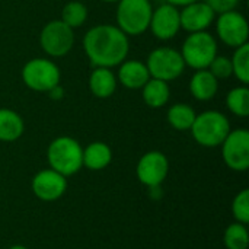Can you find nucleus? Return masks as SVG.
Masks as SVG:
<instances>
[{
    "mask_svg": "<svg viewBox=\"0 0 249 249\" xmlns=\"http://www.w3.org/2000/svg\"><path fill=\"white\" fill-rule=\"evenodd\" d=\"M204 1L214 10L216 15H219L223 12L235 10L241 0H204Z\"/></svg>",
    "mask_w": 249,
    "mask_h": 249,
    "instance_id": "28",
    "label": "nucleus"
},
{
    "mask_svg": "<svg viewBox=\"0 0 249 249\" xmlns=\"http://www.w3.org/2000/svg\"><path fill=\"white\" fill-rule=\"evenodd\" d=\"M101 1H104V3H118L120 0H101Z\"/></svg>",
    "mask_w": 249,
    "mask_h": 249,
    "instance_id": "32",
    "label": "nucleus"
},
{
    "mask_svg": "<svg viewBox=\"0 0 249 249\" xmlns=\"http://www.w3.org/2000/svg\"><path fill=\"white\" fill-rule=\"evenodd\" d=\"M31 188L38 200L44 203H53L60 200L66 194L67 178L51 168L42 169L34 175Z\"/></svg>",
    "mask_w": 249,
    "mask_h": 249,
    "instance_id": "12",
    "label": "nucleus"
},
{
    "mask_svg": "<svg viewBox=\"0 0 249 249\" xmlns=\"http://www.w3.org/2000/svg\"><path fill=\"white\" fill-rule=\"evenodd\" d=\"M149 29L153 36L160 41H169L175 38L181 31L179 7H175L166 1L159 4L152 12Z\"/></svg>",
    "mask_w": 249,
    "mask_h": 249,
    "instance_id": "13",
    "label": "nucleus"
},
{
    "mask_svg": "<svg viewBox=\"0 0 249 249\" xmlns=\"http://www.w3.org/2000/svg\"><path fill=\"white\" fill-rule=\"evenodd\" d=\"M39 45L51 58L64 57L74 45V29L67 26L61 19L50 20L41 29Z\"/></svg>",
    "mask_w": 249,
    "mask_h": 249,
    "instance_id": "8",
    "label": "nucleus"
},
{
    "mask_svg": "<svg viewBox=\"0 0 249 249\" xmlns=\"http://www.w3.org/2000/svg\"><path fill=\"white\" fill-rule=\"evenodd\" d=\"M194 1H198V0H166V3L175 6V7H184L187 4H191Z\"/></svg>",
    "mask_w": 249,
    "mask_h": 249,
    "instance_id": "30",
    "label": "nucleus"
},
{
    "mask_svg": "<svg viewBox=\"0 0 249 249\" xmlns=\"http://www.w3.org/2000/svg\"><path fill=\"white\" fill-rule=\"evenodd\" d=\"M146 67L150 73V77L169 83L178 79L187 66L178 50L171 47H159L150 51L147 55Z\"/></svg>",
    "mask_w": 249,
    "mask_h": 249,
    "instance_id": "7",
    "label": "nucleus"
},
{
    "mask_svg": "<svg viewBox=\"0 0 249 249\" xmlns=\"http://www.w3.org/2000/svg\"><path fill=\"white\" fill-rule=\"evenodd\" d=\"M217 90H219V80L207 69L196 70V73L190 80V92L197 101L207 102L217 95Z\"/></svg>",
    "mask_w": 249,
    "mask_h": 249,
    "instance_id": "17",
    "label": "nucleus"
},
{
    "mask_svg": "<svg viewBox=\"0 0 249 249\" xmlns=\"http://www.w3.org/2000/svg\"><path fill=\"white\" fill-rule=\"evenodd\" d=\"M197 112L194 111V108L188 104L179 102L172 105L168 109L166 114V120L169 123V125L177 130V131H188L196 120Z\"/></svg>",
    "mask_w": 249,
    "mask_h": 249,
    "instance_id": "21",
    "label": "nucleus"
},
{
    "mask_svg": "<svg viewBox=\"0 0 249 249\" xmlns=\"http://www.w3.org/2000/svg\"><path fill=\"white\" fill-rule=\"evenodd\" d=\"M88 19V7L79 0H71L61 10V20L71 29L80 28Z\"/></svg>",
    "mask_w": 249,
    "mask_h": 249,
    "instance_id": "24",
    "label": "nucleus"
},
{
    "mask_svg": "<svg viewBox=\"0 0 249 249\" xmlns=\"http://www.w3.org/2000/svg\"><path fill=\"white\" fill-rule=\"evenodd\" d=\"M223 244L226 249H248L249 232L248 225L233 222L231 223L223 233Z\"/></svg>",
    "mask_w": 249,
    "mask_h": 249,
    "instance_id": "23",
    "label": "nucleus"
},
{
    "mask_svg": "<svg viewBox=\"0 0 249 249\" xmlns=\"http://www.w3.org/2000/svg\"><path fill=\"white\" fill-rule=\"evenodd\" d=\"M225 165L235 172H247L249 168V131L247 128L231 130L220 144Z\"/></svg>",
    "mask_w": 249,
    "mask_h": 249,
    "instance_id": "9",
    "label": "nucleus"
},
{
    "mask_svg": "<svg viewBox=\"0 0 249 249\" xmlns=\"http://www.w3.org/2000/svg\"><path fill=\"white\" fill-rule=\"evenodd\" d=\"M228 109L239 118L249 115V89L248 85H241L231 89L226 95Z\"/></svg>",
    "mask_w": 249,
    "mask_h": 249,
    "instance_id": "22",
    "label": "nucleus"
},
{
    "mask_svg": "<svg viewBox=\"0 0 249 249\" xmlns=\"http://www.w3.org/2000/svg\"><path fill=\"white\" fill-rule=\"evenodd\" d=\"M179 53L187 67L203 70L207 69L217 55V41L207 31L193 32L184 39Z\"/></svg>",
    "mask_w": 249,
    "mask_h": 249,
    "instance_id": "5",
    "label": "nucleus"
},
{
    "mask_svg": "<svg viewBox=\"0 0 249 249\" xmlns=\"http://www.w3.org/2000/svg\"><path fill=\"white\" fill-rule=\"evenodd\" d=\"M117 76L108 67H95L89 76V89L99 99L111 98L117 90Z\"/></svg>",
    "mask_w": 249,
    "mask_h": 249,
    "instance_id": "16",
    "label": "nucleus"
},
{
    "mask_svg": "<svg viewBox=\"0 0 249 249\" xmlns=\"http://www.w3.org/2000/svg\"><path fill=\"white\" fill-rule=\"evenodd\" d=\"M22 82L26 88L35 92L47 93L61 82L58 66L50 58H32L22 67Z\"/></svg>",
    "mask_w": 249,
    "mask_h": 249,
    "instance_id": "6",
    "label": "nucleus"
},
{
    "mask_svg": "<svg viewBox=\"0 0 249 249\" xmlns=\"http://www.w3.org/2000/svg\"><path fill=\"white\" fill-rule=\"evenodd\" d=\"M207 70L217 79V80H222V79H229L232 76V61L229 57H225V55H216L213 58V61L210 63V66L207 67Z\"/></svg>",
    "mask_w": 249,
    "mask_h": 249,
    "instance_id": "27",
    "label": "nucleus"
},
{
    "mask_svg": "<svg viewBox=\"0 0 249 249\" xmlns=\"http://www.w3.org/2000/svg\"><path fill=\"white\" fill-rule=\"evenodd\" d=\"M23 118L13 109L0 108V142L13 143L23 136Z\"/></svg>",
    "mask_w": 249,
    "mask_h": 249,
    "instance_id": "19",
    "label": "nucleus"
},
{
    "mask_svg": "<svg viewBox=\"0 0 249 249\" xmlns=\"http://www.w3.org/2000/svg\"><path fill=\"white\" fill-rule=\"evenodd\" d=\"M231 130L229 118L216 109H207L201 114H197L190 128L196 143L207 149L220 147Z\"/></svg>",
    "mask_w": 249,
    "mask_h": 249,
    "instance_id": "3",
    "label": "nucleus"
},
{
    "mask_svg": "<svg viewBox=\"0 0 249 249\" xmlns=\"http://www.w3.org/2000/svg\"><path fill=\"white\" fill-rule=\"evenodd\" d=\"M83 50L93 67L112 69L127 60L130 39L117 25L101 23L85 34Z\"/></svg>",
    "mask_w": 249,
    "mask_h": 249,
    "instance_id": "1",
    "label": "nucleus"
},
{
    "mask_svg": "<svg viewBox=\"0 0 249 249\" xmlns=\"http://www.w3.org/2000/svg\"><path fill=\"white\" fill-rule=\"evenodd\" d=\"M169 174V160L165 153L150 150L144 153L136 166V175L140 184L150 187H160Z\"/></svg>",
    "mask_w": 249,
    "mask_h": 249,
    "instance_id": "11",
    "label": "nucleus"
},
{
    "mask_svg": "<svg viewBox=\"0 0 249 249\" xmlns=\"http://www.w3.org/2000/svg\"><path fill=\"white\" fill-rule=\"evenodd\" d=\"M232 216L235 222L248 225L249 223V190H241L232 200Z\"/></svg>",
    "mask_w": 249,
    "mask_h": 249,
    "instance_id": "26",
    "label": "nucleus"
},
{
    "mask_svg": "<svg viewBox=\"0 0 249 249\" xmlns=\"http://www.w3.org/2000/svg\"><path fill=\"white\" fill-rule=\"evenodd\" d=\"M7 249H29V248H28V247H25V245H20V244H15V245L9 247Z\"/></svg>",
    "mask_w": 249,
    "mask_h": 249,
    "instance_id": "31",
    "label": "nucleus"
},
{
    "mask_svg": "<svg viewBox=\"0 0 249 249\" xmlns=\"http://www.w3.org/2000/svg\"><path fill=\"white\" fill-rule=\"evenodd\" d=\"M232 61V76H235L242 85L249 83V44H244L235 48Z\"/></svg>",
    "mask_w": 249,
    "mask_h": 249,
    "instance_id": "25",
    "label": "nucleus"
},
{
    "mask_svg": "<svg viewBox=\"0 0 249 249\" xmlns=\"http://www.w3.org/2000/svg\"><path fill=\"white\" fill-rule=\"evenodd\" d=\"M216 34L225 45L238 48L248 44V20L236 9L219 13L216 18Z\"/></svg>",
    "mask_w": 249,
    "mask_h": 249,
    "instance_id": "10",
    "label": "nucleus"
},
{
    "mask_svg": "<svg viewBox=\"0 0 249 249\" xmlns=\"http://www.w3.org/2000/svg\"><path fill=\"white\" fill-rule=\"evenodd\" d=\"M216 19L214 10L203 0L194 1L179 9V20L181 29L188 34L207 31Z\"/></svg>",
    "mask_w": 249,
    "mask_h": 249,
    "instance_id": "14",
    "label": "nucleus"
},
{
    "mask_svg": "<svg viewBox=\"0 0 249 249\" xmlns=\"http://www.w3.org/2000/svg\"><path fill=\"white\" fill-rule=\"evenodd\" d=\"M153 6L150 0H120L117 3V26L127 36H137L149 31Z\"/></svg>",
    "mask_w": 249,
    "mask_h": 249,
    "instance_id": "4",
    "label": "nucleus"
},
{
    "mask_svg": "<svg viewBox=\"0 0 249 249\" xmlns=\"http://www.w3.org/2000/svg\"><path fill=\"white\" fill-rule=\"evenodd\" d=\"M83 166L89 171H102L112 162V150L104 142H92L83 147Z\"/></svg>",
    "mask_w": 249,
    "mask_h": 249,
    "instance_id": "18",
    "label": "nucleus"
},
{
    "mask_svg": "<svg viewBox=\"0 0 249 249\" xmlns=\"http://www.w3.org/2000/svg\"><path fill=\"white\" fill-rule=\"evenodd\" d=\"M142 96L147 107L155 108V109L163 108L171 98L169 83L150 77L149 82L142 88Z\"/></svg>",
    "mask_w": 249,
    "mask_h": 249,
    "instance_id": "20",
    "label": "nucleus"
},
{
    "mask_svg": "<svg viewBox=\"0 0 249 249\" xmlns=\"http://www.w3.org/2000/svg\"><path fill=\"white\" fill-rule=\"evenodd\" d=\"M47 93H48V96H50L53 101H60V99H63V96H64V89L61 88V85H57V86H54L53 89H50Z\"/></svg>",
    "mask_w": 249,
    "mask_h": 249,
    "instance_id": "29",
    "label": "nucleus"
},
{
    "mask_svg": "<svg viewBox=\"0 0 249 249\" xmlns=\"http://www.w3.org/2000/svg\"><path fill=\"white\" fill-rule=\"evenodd\" d=\"M82 156V144L70 136L55 137L47 147L48 166L66 178L77 174L83 168Z\"/></svg>",
    "mask_w": 249,
    "mask_h": 249,
    "instance_id": "2",
    "label": "nucleus"
},
{
    "mask_svg": "<svg viewBox=\"0 0 249 249\" xmlns=\"http://www.w3.org/2000/svg\"><path fill=\"white\" fill-rule=\"evenodd\" d=\"M150 79L146 63L140 60H124L118 66L117 80L127 89H142Z\"/></svg>",
    "mask_w": 249,
    "mask_h": 249,
    "instance_id": "15",
    "label": "nucleus"
}]
</instances>
